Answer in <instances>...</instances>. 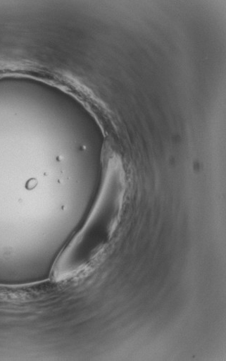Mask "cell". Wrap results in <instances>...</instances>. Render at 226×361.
<instances>
[{
  "label": "cell",
  "instance_id": "obj_1",
  "mask_svg": "<svg viewBox=\"0 0 226 361\" xmlns=\"http://www.w3.org/2000/svg\"><path fill=\"white\" fill-rule=\"evenodd\" d=\"M126 193V176L120 158L107 159L96 199L80 229L54 261L50 280L73 279L92 266L107 249L120 222Z\"/></svg>",
  "mask_w": 226,
  "mask_h": 361
}]
</instances>
